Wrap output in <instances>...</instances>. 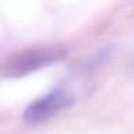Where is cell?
<instances>
[{
	"label": "cell",
	"instance_id": "cell-1",
	"mask_svg": "<svg viewBox=\"0 0 134 134\" xmlns=\"http://www.w3.org/2000/svg\"><path fill=\"white\" fill-rule=\"evenodd\" d=\"M68 51L63 46L28 48L9 55L0 66V73L7 78H23L66 59Z\"/></svg>",
	"mask_w": 134,
	"mask_h": 134
},
{
	"label": "cell",
	"instance_id": "cell-3",
	"mask_svg": "<svg viewBox=\"0 0 134 134\" xmlns=\"http://www.w3.org/2000/svg\"><path fill=\"white\" fill-rule=\"evenodd\" d=\"M128 69H130L131 74H133V75H134V58H133V60L131 61V64H130V67H128Z\"/></svg>",
	"mask_w": 134,
	"mask_h": 134
},
{
	"label": "cell",
	"instance_id": "cell-2",
	"mask_svg": "<svg viewBox=\"0 0 134 134\" xmlns=\"http://www.w3.org/2000/svg\"><path fill=\"white\" fill-rule=\"evenodd\" d=\"M74 95L63 88H57L32 101L23 113V120L31 126L41 125L59 112L74 104Z\"/></svg>",
	"mask_w": 134,
	"mask_h": 134
}]
</instances>
